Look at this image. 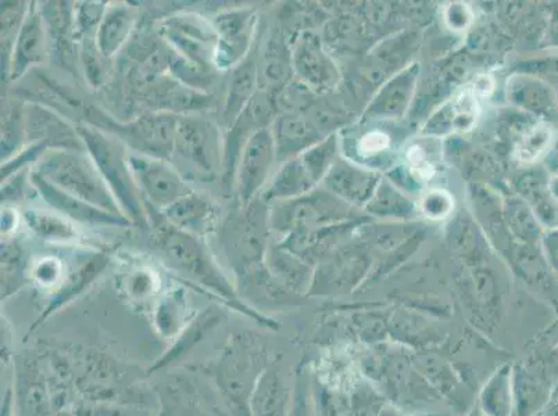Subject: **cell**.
<instances>
[{
  "label": "cell",
  "mask_w": 558,
  "mask_h": 416,
  "mask_svg": "<svg viewBox=\"0 0 558 416\" xmlns=\"http://www.w3.org/2000/svg\"><path fill=\"white\" fill-rule=\"evenodd\" d=\"M145 207L148 221L154 225L156 246L172 270L182 273L196 285L206 289L207 292L216 294L222 303L235 308L236 311L245 314L267 327H276L271 319L260 316L242 301L236 287L232 285L230 278L218 266L209 248L199 236L191 235V233L172 227L166 220L163 212L157 211L148 205Z\"/></svg>",
  "instance_id": "cell-1"
},
{
  "label": "cell",
  "mask_w": 558,
  "mask_h": 416,
  "mask_svg": "<svg viewBox=\"0 0 558 416\" xmlns=\"http://www.w3.org/2000/svg\"><path fill=\"white\" fill-rule=\"evenodd\" d=\"M267 368L256 340L236 333L228 339L215 362L205 365V374L215 382L230 416H251L253 392Z\"/></svg>",
  "instance_id": "cell-2"
},
{
  "label": "cell",
  "mask_w": 558,
  "mask_h": 416,
  "mask_svg": "<svg viewBox=\"0 0 558 416\" xmlns=\"http://www.w3.org/2000/svg\"><path fill=\"white\" fill-rule=\"evenodd\" d=\"M75 125L86 151L100 175L104 176L125 217L132 224H148L144 197L132 175L129 162L130 151H126V146L116 136L106 134L93 125L84 123Z\"/></svg>",
  "instance_id": "cell-3"
},
{
  "label": "cell",
  "mask_w": 558,
  "mask_h": 416,
  "mask_svg": "<svg viewBox=\"0 0 558 416\" xmlns=\"http://www.w3.org/2000/svg\"><path fill=\"white\" fill-rule=\"evenodd\" d=\"M34 171L59 189L111 215L125 217L93 159L81 151L48 150Z\"/></svg>",
  "instance_id": "cell-4"
},
{
  "label": "cell",
  "mask_w": 558,
  "mask_h": 416,
  "mask_svg": "<svg viewBox=\"0 0 558 416\" xmlns=\"http://www.w3.org/2000/svg\"><path fill=\"white\" fill-rule=\"evenodd\" d=\"M179 115L150 111L129 123H120L94 105L86 106L84 124L119 138L134 154L169 160L174 154Z\"/></svg>",
  "instance_id": "cell-5"
},
{
  "label": "cell",
  "mask_w": 558,
  "mask_h": 416,
  "mask_svg": "<svg viewBox=\"0 0 558 416\" xmlns=\"http://www.w3.org/2000/svg\"><path fill=\"white\" fill-rule=\"evenodd\" d=\"M174 154L194 166L205 175L222 172L225 142L220 130L211 121L199 117L179 115L177 120Z\"/></svg>",
  "instance_id": "cell-6"
},
{
  "label": "cell",
  "mask_w": 558,
  "mask_h": 416,
  "mask_svg": "<svg viewBox=\"0 0 558 416\" xmlns=\"http://www.w3.org/2000/svg\"><path fill=\"white\" fill-rule=\"evenodd\" d=\"M129 162L145 205L157 211H165L192 192L169 160L130 151Z\"/></svg>",
  "instance_id": "cell-7"
},
{
  "label": "cell",
  "mask_w": 558,
  "mask_h": 416,
  "mask_svg": "<svg viewBox=\"0 0 558 416\" xmlns=\"http://www.w3.org/2000/svg\"><path fill=\"white\" fill-rule=\"evenodd\" d=\"M274 111H276V108H274L271 96L266 90H257L245 110L233 121L225 140L222 176H225L227 186H231L235 182L238 162H240V157L247 142L258 131L270 129Z\"/></svg>",
  "instance_id": "cell-8"
},
{
  "label": "cell",
  "mask_w": 558,
  "mask_h": 416,
  "mask_svg": "<svg viewBox=\"0 0 558 416\" xmlns=\"http://www.w3.org/2000/svg\"><path fill=\"white\" fill-rule=\"evenodd\" d=\"M161 35L177 53L191 62L213 70L217 47L215 25L196 16H175L166 20Z\"/></svg>",
  "instance_id": "cell-9"
},
{
  "label": "cell",
  "mask_w": 558,
  "mask_h": 416,
  "mask_svg": "<svg viewBox=\"0 0 558 416\" xmlns=\"http://www.w3.org/2000/svg\"><path fill=\"white\" fill-rule=\"evenodd\" d=\"M217 33L215 65L218 70L236 68L247 58L256 27L255 9L227 10L213 20Z\"/></svg>",
  "instance_id": "cell-10"
},
{
  "label": "cell",
  "mask_w": 558,
  "mask_h": 416,
  "mask_svg": "<svg viewBox=\"0 0 558 416\" xmlns=\"http://www.w3.org/2000/svg\"><path fill=\"white\" fill-rule=\"evenodd\" d=\"M43 144L48 150H71L84 154L85 145L77 125L54 110L39 103H25V145Z\"/></svg>",
  "instance_id": "cell-11"
},
{
  "label": "cell",
  "mask_w": 558,
  "mask_h": 416,
  "mask_svg": "<svg viewBox=\"0 0 558 416\" xmlns=\"http://www.w3.org/2000/svg\"><path fill=\"white\" fill-rule=\"evenodd\" d=\"M276 159L277 150L272 131L270 129L258 131L247 142L238 162L235 184L243 205L247 206L257 192H260Z\"/></svg>",
  "instance_id": "cell-12"
},
{
  "label": "cell",
  "mask_w": 558,
  "mask_h": 416,
  "mask_svg": "<svg viewBox=\"0 0 558 416\" xmlns=\"http://www.w3.org/2000/svg\"><path fill=\"white\" fill-rule=\"evenodd\" d=\"M49 56V35L43 10L38 3H29L27 16L20 28L12 58H10L7 79L16 83L25 77L29 70L43 64Z\"/></svg>",
  "instance_id": "cell-13"
},
{
  "label": "cell",
  "mask_w": 558,
  "mask_h": 416,
  "mask_svg": "<svg viewBox=\"0 0 558 416\" xmlns=\"http://www.w3.org/2000/svg\"><path fill=\"white\" fill-rule=\"evenodd\" d=\"M40 7L47 24L50 56L71 74L80 73L81 39L75 33V7L70 2H48Z\"/></svg>",
  "instance_id": "cell-14"
},
{
  "label": "cell",
  "mask_w": 558,
  "mask_h": 416,
  "mask_svg": "<svg viewBox=\"0 0 558 416\" xmlns=\"http://www.w3.org/2000/svg\"><path fill=\"white\" fill-rule=\"evenodd\" d=\"M32 185L37 189L39 196L45 203H48L60 216L70 218V220L83 222L86 225L99 227H130L132 222L126 217L111 215V212L101 210V208L90 205L88 201L70 195V193L59 189L58 186L50 184L37 172H29Z\"/></svg>",
  "instance_id": "cell-15"
},
{
  "label": "cell",
  "mask_w": 558,
  "mask_h": 416,
  "mask_svg": "<svg viewBox=\"0 0 558 416\" xmlns=\"http://www.w3.org/2000/svg\"><path fill=\"white\" fill-rule=\"evenodd\" d=\"M109 262L110 257L106 253H96L83 267H80L78 270H75L65 278L62 285L54 292L53 297L50 298L47 308L44 309L37 321L29 328L28 334L37 331L40 325L47 322L54 313L60 311L69 303L74 302L75 298L81 296L100 277V273L108 268Z\"/></svg>",
  "instance_id": "cell-16"
},
{
  "label": "cell",
  "mask_w": 558,
  "mask_h": 416,
  "mask_svg": "<svg viewBox=\"0 0 558 416\" xmlns=\"http://www.w3.org/2000/svg\"><path fill=\"white\" fill-rule=\"evenodd\" d=\"M148 101L156 113L179 115L209 108L210 96L174 78L159 79L148 90Z\"/></svg>",
  "instance_id": "cell-17"
},
{
  "label": "cell",
  "mask_w": 558,
  "mask_h": 416,
  "mask_svg": "<svg viewBox=\"0 0 558 416\" xmlns=\"http://www.w3.org/2000/svg\"><path fill=\"white\" fill-rule=\"evenodd\" d=\"M222 319H225V314L218 307H209L205 311L197 314L187 323L184 331L180 333V337L172 340L169 352H166L151 365L148 377L170 367V365L179 362L180 358H184L192 348H195L205 338L209 337L211 331H215L218 325L222 322Z\"/></svg>",
  "instance_id": "cell-18"
},
{
  "label": "cell",
  "mask_w": 558,
  "mask_h": 416,
  "mask_svg": "<svg viewBox=\"0 0 558 416\" xmlns=\"http://www.w3.org/2000/svg\"><path fill=\"white\" fill-rule=\"evenodd\" d=\"M161 212L172 227L199 237L213 230L217 217L216 205L194 192Z\"/></svg>",
  "instance_id": "cell-19"
},
{
  "label": "cell",
  "mask_w": 558,
  "mask_h": 416,
  "mask_svg": "<svg viewBox=\"0 0 558 416\" xmlns=\"http://www.w3.org/2000/svg\"><path fill=\"white\" fill-rule=\"evenodd\" d=\"M136 27V10L125 3L108 7L95 34L96 45L106 59H111L125 47Z\"/></svg>",
  "instance_id": "cell-20"
},
{
  "label": "cell",
  "mask_w": 558,
  "mask_h": 416,
  "mask_svg": "<svg viewBox=\"0 0 558 416\" xmlns=\"http://www.w3.org/2000/svg\"><path fill=\"white\" fill-rule=\"evenodd\" d=\"M291 392L277 369L268 367L258 378L251 399V416H288Z\"/></svg>",
  "instance_id": "cell-21"
},
{
  "label": "cell",
  "mask_w": 558,
  "mask_h": 416,
  "mask_svg": "<svg viewBox=\"0 0 558 416\" xmlns=\"http://www.w3.org/2000/svg\"><path fill=\"white\" fill-rule=\"evenodd\" d=\"M190 302L184 289L175 287L157 302L154 311V327L165 340H174L192 321Z\"/></svg>",
  "instance_id": "cell-22"
},
{
  "label": "cell",
  "mask_w": 558,
  "mask_h": 416,
  "mask_svg": "<svg viewBox=\"0 0 558 416\" xmlns=\"http://www.w3.org/2000/svg\"><path fill=\"white\" fill-rule=\"evenodd\" d=\"M258 73L255 60L245 59L231 74L228 84L225 120L228 126L245 110L248 101L257 94Z\"/></svg>",
  "instance_id": "cell-23"
},
{
  "label": "cell",
  "mask_w": 558,
  "mask_h": 416,
  "mask_svg": "<svg viewBox=\"0 0 558 416\" xmlns=\"http://www.w3.org/2000/svg\"><path fill=\"white\" fill-rule=\"evenodd\" d=\"M156 397L159 401L156 416H218L216 411L202 407L191 384L182 379L161 384Z\"/></svg>",
  "instance_id": "cell-24"
},
{
  "label": "cell",
  "mask_w": 558,
  "mask_h": 416,
  "mask_svg": "<svg viewBox=\"0 0 558 416\" xmlns=\"http://www.w3.org/2000/svg\"><path fill=\"white\" fill-rule=\"evenodd\" d=\"M271 131L278 160L298 155L316 140V131L306 120L298 115L278 117Z\"/></svg>",
  "instance_id": "cell-25"
},
{
  "label": "cell",
  "mask_w": 558,
  "mask_h": 416,
  "mask_svg": "<svg viewBox=\"0 0 558 416\" xmlns=\"http://www.w3.org/2000/svg\"><path fill=\"white\" fill-rule=\"evenodd\" d=\"M314 184L316 182L308 174L301 157H293V159L283 162L282 169L274 178L271 186L266 192V199H293V197L302 196L311 191Z\"/></svg>",
  "instance_id": "cell-26"
},
{
  "label": "cell",
  "mask_w": 558,
  "mask_h": 416,
  "mask_svg": "<svg viewBox=\"0 0 558 416\" xmlns=\"http://www.w3.org/2000/svg\"><path fill=\"white\" fill-rule=\"evenodd\" d=\"M293 65L299 77L306 81L308 85H327L332 77L326 56L323 54L316 40L311 37L299 40L293 52Z\"/></svg>",
  "instance_id": "cell-27"
},
{
  "label": "cell",
  "mask_w": 558,
  "mask_h": 416,
  "mask_svg": "<svg viewBox=\"0 0 558 416\" xmlns=\"http://www.w3.org/2000/svg\"><path fill=\"white\" fill-rule=\"evenodd\" d=\"M27 257L17 241H2V301L23 289L27 277Z\"/></svg>",
  "instance_id": "cell-28"
},
{
  "label": "cell",
  "mask_w": 558,
  "mask_h": 416,
  "mask_svg": "<svg viewBox=\"0 0 558 416\" xmlns=\"http://www.w3.org/2000/svg\"><path fill=\"white\" fill-rule=\"evenodd\" d=\"M24 220L29 231L44 241L65 242L77 240L78 232L65 217L43 210H27Z\"/></svg>",
  "instance_id": "cell-29"
},
{
  "label": "cell",
  "mask_w": 558,
  "mask_h": 416,
  "mask_svg": "<svg viewBox=\"0 0 558 416\" xmlns=\"http://www.w3.org/2000/svg\"><path fill=\"white\" fill-rule=\"evenodd\" d=\"M415 86V71L409 70L385 86L373 105L374 113L380 115H399L408 108L411 93Z\"/></svg>",
  "instance_id": "cell-30"
},
{
  "label": "cell",
  "mask_w": 558,
  "mask_h": 416,
  "mask_svg": "<svg viewBox=\"0 0 558 416\" xmlns=\"http://www.w3.org/2000/svg\"><path fill=\"white\" fill-rule=\"evenodd\" d=\"M25 142V103H7L2 110V161L16 155Z\"/></svg>",
  "instance_id": "cell-31"
},
{
  "label": "cell",
  "mask_w": 558,
  "mask_h": 416,
  "mask_svg": "<svg viewBox=\"0 0 558 416\" xmlns=\"http://www.w3.org/2000/svg\"><path fill=\"white\" fill-rule=\"evenodd\" d=\"M29 3L4 2L2 3V73L8 78L10 58L14 44H16L20 28L27 16Z\"/></svg>",
  "instance_id": "cell-32"
},
{
  "label": "cell",
  "mask_w": 558,
  "mask_h": 416,
  "mask_svg": "<svg viewBox=\"0 0 558 416\" xmlns=\"http://www.w3.org/2000/svg\"><path fill=\"white\" fill-rule=\"evenodd\" d=\"M328 186L335 192L342 193V196L349 199L362 201L372 196L375 180L373 175L364 174V172L335 169L327 178Z\"/></svg>",
  "instance_id": "cell-33"
},
{
  "label": "cell",
  "mask_w": 558,
  "mask_h": 416,
  "mask_svg": "<svg viewBox=\"0 0 558 416\" xmlns=\"http://www.w3.org/2000/svg\"><path fill=\"white\" fill-rule=\"evenodd\" d=\"M521 84L514 95L524 108L546 115H551L558 110L556 93L549 85L537 79H526Z\"/></svg>",
  "instance_id": "cell-34"
},
{
  "label": "cell",
  "mask_w": 558,
  "mask_h": 416,
  "mask_svg": "<svg viewBox=\"0 0 558 416\" xmlns=\"http://www.w3.org/2000/svg\"><path fill=\"white\" fill-rule=\"evenodd\" d=\"M105 60L108 59L100 53L95 34L81 38L80 70L90 88L98 89L105 85L109 74Z\"/></svg>",
  "instance_id": "cell-35"
},
{
  "label": "cell",
  "mask_w": 558,
  "mask_h": 416,
  "mask_svg": "<svg viewBox=\"0 0 558 416\" xmlns=\"http://www.w3.org/2000/svg\"><path fill=\"white\" fill-rule=\"evenodd\" d=\"M555 132L546 123L532 126L517 147V157L524 162H535L549 151Z\"/></svg>",
  "instance_id": "cell-36"
},
{
  "label": "cell",
  "mask_w": 558,
  "mask_h": 416,
  "mask_svg": "<svg viewBox=\"0 0 558 416\" xmlns=\"http://www.w3.org/2000/svg\"><path fill=\"white\" fill-rule=\"evenodd\" d=\"M304 268L299 266L296 260L291 256L283 255L282 252L271 253L270 261H268V271L278 279L282 285L289 287H298L304 282Z\"/></svg>",
  "instance_id": "cell-37"
},
{
  "label": "cell",
  "mask_w": 558,
  "mask_h": 416,
  "mask_svg": "<svg viewBox=\"0 0 558 416\" xmlns=\"http://www.w3.org/2000/svg\"><path fill=\"white\" fill-rule=\"evenodd\" d=\"M106 10H108V3H77V7H75V33H77L80 39L98 32Z\"/></svg>",
  "instance_id": "cell-38"
},
{
  "label": "cell",
  "mask_w": 558,
  "mask_h": 416,
  "mask_svg": "<svg viewBox=\"0 0 558 416\" xmlns=\"http://www.w3.org/2000/svg\"><path fill=\"white\" fill-rule=\"evenodd\" d=\"M47 151L48 147L43 144L25 145L16 155L2 161V182L28 169L33 162H38Z\"/></svg>",
  "instance_id": "cell-39"
},
{
  "label": "cell",
  "mask_w": 558,
  "mask_h": 416,
  "mask_svg": "<svg viewBox=\"0 0 558 416\" xmlns=\"http://www.w3.org/2000/svg\"><path fill=\"white\" fill-rule=\"evenodd\" d=\"M484 408L490 416H506L509 411V388H507V374L497 375L490 380L484 394Z\"/></svg>",
  "instance_id": "cell-40"
},
{
  "label": "cell",
  "mask_w": 558,
  "mask_h": 416,
  "mask_svg": "<svg viewBox=\"0 0 558 416\" xmlns=\"http://www.w3.org/2000/svg\"><path fill=\"white\" fill-rule=\"evenodd\" d=\"M125 294L132 302L148 301L157 292V277L150 270H136L125 281Z\"/></svg>",
  "instance_id": "cell-41"
},
{
  "label": "cell",
  "mask_w": 558,
  "mask_h": 416,
  "mask_svg": "<svg viewBox=\"0 0 558 416\" xmlns=\"http://www.w3.org/2000/svg\"><path fill=\"white\" fill-rule=\"evenodd\" d=\"M64 271L62 261L56 257H45L35 264L33 270L34 281L43 287H53L62 283V273Z\"/></svg>",
  "instance_id": "cell-42"
},
{
  "label": "cell",
  "mask_w": 558,
  "mask_h": 416,
  "mask_svg": "<svg viewBox=\"0 0 558 416\" xmlns=\"http://www.w3.org/2000/svg\"><path fill=\"white\" fill-rule=\"evenodd\" d=\"M390 147V138L388 134H385L384 131L373 130L365 132V134L360 138L357 144L359 155L362 157H375L384 151H387Z\"/></svg>",
  "instance_id": "cell-43"
},
{
  "label": "cell",
  "mask_w": 558,
  "mask_h": 416,
  "mask_svg": "<svg viewBox=\"0 0 558 416\" xmlns=\"http://www.w3.org/2000/svg\"><path fill=\"white\" fill-rule=\"evenodd\" d=\"M451 207H453V201H451L449 193L444 191L428 193L423 203L424 215L434 220H440L448 216Z\"/></svg>",
  "instance_id": "cell-44"
},
{
  "label": "cell",
  "mask_w": 558,
  "mask_h": 416,
  "mask_svg": "<svg viewBox=\"0 0 558 416\" xmlns=\"http://www.w3.org/2000/svg\"><path fill=\"white\" fill-rule=\"evenodd\" d=\"M25 192V172L9 178L2 182V203L19 201L24 199Z\"/></svg>",
  "instance_id": "cell-45"
},
{
  "label": "cell",
  "mask_w": 558,
  "mask_h": 416,
  "mask_svg": "<svg viewBox=\"0 0 558 416\" xmlns=\"http://www.w3.org/2000/svg\"><path fill=\"white\" fill-rule=\"evenodd\" d=\"M470 17L469 9L464 8L463 4H454L453 8L450 9V12L448 14V22L451 25V27L456 29H463L466 24L470 22H466V20H463L461 17Z\"/></svg>",
  "instance_id": "cell-46"
},
{
  "label": "cell",
  "mask_w": 558,
  "mask_h": 416,
  "mask_svg": "<svg viewBox=\"0 0 558 416\" xmlns=\"http://www.w3.org/2000/svg\"><path fill=\"white\" fill-rule=\"evenodd\" d=\"M17 212L12 210L10 207L2 208V236H8L16 230L17 227Z\"/></svg>",
  "instance_id": "cell-47"
},
{
  "label": "cell",
  "mask_w": 558,
  "mask_h": 416,
  "mask_svg": "<svg viewBox=\"0 0 558 416\" xmlns=\"http://www.w3.org/2000/svg\"><path fill=\"white\" fill-rule=\"evenodd\" d=\"M288 416H307L306 401H304L302 393H298L295 404H293L292 409L289 411Z\"/></svg>",
  "instance_id": "cell-48"
},
{
  "label": "cell",
  "mask_w": 558,
  "mask_h": 416,
  "mask_svg": "<svg viewBox=\"0 0 558 416\" xmlns=\"http://www.w3.org/2000/svg\"><path fill=\"white\" fill-rule=\"evenodd\" d=\"M547 191H549L550 196L558 203V174L553 175L547 182Z\"/></svg>",
  "instance_id": "cell-49"
},
{
  "label": "cell",
  "mask_w": 558,
  "mask_h": 416,
  "mask_svg": "<svg viewBox=\"0 0 558 416\" xmlns=\"http://www.w3.org/2000/svg\"><path fill=\"white\" fill-rule=\"evenodd\" d=\"M556 96H557V101H558V90H557V93H556Z\"/></svg>",
  "instance_id": "cell-50"
}]
</instances>
